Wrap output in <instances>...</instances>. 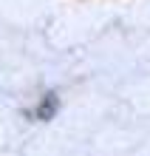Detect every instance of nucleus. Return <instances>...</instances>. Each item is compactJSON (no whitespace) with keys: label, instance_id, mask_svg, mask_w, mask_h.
Returning <instances> with one entry per match:
<instances>
[{"label":"nucleus","instance_id":"obj_1","mask_svg":"<svg viewBox=\"0 0 150 156\" xmlns=\"http://www.w3.org/2000/svg\"><path fill=\"white\" fill-rule=\"evenodd\" d=\"M54 108H57V97H54V94H48V99H45V105L40 108V111H37V116H40V119H48V116L54 114Z\"/></svg>","mask_w":150,"mask_h":156}]
</instances>
